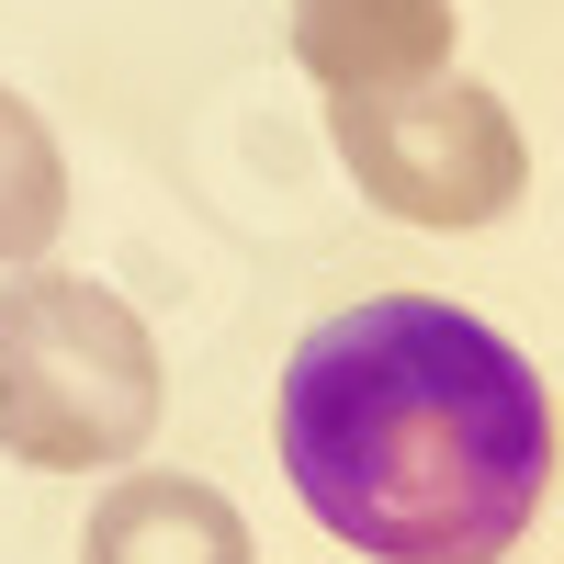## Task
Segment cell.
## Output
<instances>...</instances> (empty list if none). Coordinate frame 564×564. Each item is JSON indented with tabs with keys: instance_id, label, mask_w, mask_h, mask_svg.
<instances>
[{
	"instance_id": "cell-1",
	"label": "cell",
	"mask_w": 564,
	"mask_h": 564,
	"mask_svg": "<svg viewBox=\"0 0 564 564\" xmlns=\"http://www.w3.org/2000/svg\"><path fill=\"white\" fill-rule=\"evenodd\" d=\"M553 441L531 350L441 294L339 305L282 361V475L372 564H497L553 486Z\"/></svg>"
},
{
	"instance_id": "cell-4",
	"label": "cell",
	"mask_w": 564,
	"mask_h": 564,
	"mask_svg": "<svg viewBox=\"0 0 564 564\" xmlns=\"http://www.w3.org/2000/svg\"><path fill=\"white\" fill-rule=\"evenodd\" d=\"M452 0H294V57L316 90H384L452 68Z\"/></svg>"
},
{
	"instance_id": "cell-5",
	"label": "cell",
	"mask_w": 564,
	"mask_h": 564,
	"mask_svg": "<svg viewBox=\"0 0 564 564\" xmlns=\"http://www.w3.org/2000/svg\"><path fill=\"white\" fill-rule=\"evenodd\" d=\"M79 564H260L238 497L204 475H124L79 531Z\"/></svg>"
},
{
	"instance_id": "cell-3",
	"label": "cell",
	"mask_w": 564,
	"mask_h": 564,
	"mask_svg": "<svg viewBox=\"0 0 564 564\" xmlns=\"http://www.w3.org/2000/svg\"><path fill=\"white\" fill-rule=\"evenodd\" d=\"M327 148L361 181V204L406 226H497L531 193V135L486 79H384V90H327Z\"/></svg>"
},
{
	"instance_id": "cell-6",
	"label": "cell",
	"mask_w": 564,
	"mask_h": 564,
	"mask_svg": "<svg viewBox=\"0 0 564 564\" xmlns=\"http://www.w3.org/2000/svg\"><path fill=\"white\" fill-rule=\"evenodd\" d=\"M68 226V159L23 90H0V260H45Z\"/></svg>"
},
{
	"instance_id": "cell-2",
	"label": "cell",
	"mask_w": 564,
	"mask_h": 564,
	"mask_svg": "<svg viewBox=\"0 0 564 564\" xmlns=\"http://www.w3.org/2000/svg\"><path fill=\"white\" fill-rule=\"evenodd\" d=\"M159 441V339L113 282L12 271L0 282V452L34 475L135 463Z\"/></svg>"
}]
</instances>
